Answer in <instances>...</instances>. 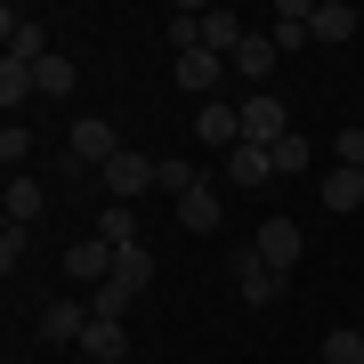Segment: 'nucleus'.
I'll return each mask as SVG.
<instances>
[{"mask_svg": "<svg viewBox=\"0 0 364 364\" xmlns=\"http://www.w3.org/2000/svg\"><path fill=\"white\" fill-rule=\"evenodd\" d=\"M251 251H259V259H267L275 275H291V267H299V251H308V235H299V219H284V210H275V219H259Z\"/></svg>", "mask_w": 364, "mask_h": 364, "instance_id": "7ed1b4c3", "label": "nucleus"}, {"mask_svg": "<svg viewBox=\"0 0 364 364\" xmlns=\"http://www.w3.org/2000/svg\"><path fill=\"white\" fill-rule=\"evenodd\" d=\"M114 284L146 291V284H154V251H146V243H130V251H122V259H114Z\"/></svg>", "mask_w": 364, "mask_h": 364, "instance_id": "5701e85b", "label": "nucleus"}, {"mask_svg": "<svg viewBox=\"0 0 364 364\" xmlns=\"http://www.w3.org/2000/svg\"><path fill=\"white\" fill-rule=\"evenodd\" d=\"M25 154H33V130H25V122H9V130H0V162H9V178L25 170Z\"/></svg>", "mask_w": 364, "mask_h": 364, "instance_id": "cd10ccee", "label": "nucleus"}, {"mask_svg": "<svg viewBox=\"0 0 364 364\" xmlns=\"http://www.w3.org/2000/svg\"><path fill=\"white\" fill-rule=\"evenodd\" d=\"M170 73H178V90H203V105H210V90L227 81V57H210V49H186Z\"/></svg>", "mask_w": 364, "mask_h": 364, "instance_id": "f8f14e48", "label": "nucleus"}, {"mask_svg": "<svg viewBox=\"0 0 364 364\" xmlns=\"http://www.w3.org/2000/svg\"><path fill=\"white\" fill-rule=\"evenodd\" d=\"M227 73H235V81H267V73H275V41H267V33H243V49L227 57Z\"/></svg>", "mask_w": 364, "mask_h": 364, "instance_id": "2eb2a0df", "label": "nucleus"}, {"mask_svg": "<svg viewBox=\"0 0 364 364\" xmlns=\"http://www.w3.org/2000/svg\"><path fill=\"white\" fill-rule=\"evenodd\" d=\"M41 203H49V186H41L33 170H16V178H9V203H0V210H9V227H33V219H41Z\"/></svg>", "mask_w": 364, "mask_h": 364, "instance_id": "ddd939ff", "label": "nucleus"}, {"mask_svg": "<svg viewBox=\"0 0 364 364\" xmlns=\"http://www.w3.org/2000/svg\"><path fill=\"white\" fill-rule=\"evenodd\" d=\"M308 162H316V146L299 138V130H291L284 146H275V178H299V170H308Z\"/></svg>", "mask_w": 364, "mask_h": 364, "instance_id": "a878e982", "label": "nucleus"}, {"mask_svg": "<svg viewBox=\"0 0 364 364\" xmlns=\"http://www.w3.org/2000/svg\"><path fill=\"white\" fill-rule=\"evenodd\" d=\"M130 308H138V291H130V284H97V291H90V316H97V324H122Z\"/></svg>", "mask_w": 364, "mask_h": 364, "instance_id": "4be33fe9", "label": "nucleus"}, {"mask_svg": "<svg viewBox=\"0 0 364 364\" xmlns=\"http://www.w3.org/2000/svg\"><path fill=\"white\" fill-rule=\"evenodd\" d=\"M97 235H105L114 251H130V243H138V210H130V203H105V210H97Z\"/></svg>", "mask_w": 364, "mask_h": 364, "instance_id": "412c9836", "label": "nucleus"}, {"mask_svg": "<svg viewBox=\"0 0 364 364\" xmlns=\"http://www.w3.org/2000/svg\"><path fill=\"white\" fill-rule=\"evenodd\" d=\"M332 154H340V170H364V130H340Z\"/></svg>", "mask_w": 364, "mask_h": 364, "instance_id": "c85d7f7f", "label": "nucleus"}, {"mask_svg": "<svg viewBox=\"0 0 364 364\" xmlns=\"http://www.w3.org/2000/svg\"><path fill=\"white\" fill-rule=\"evenodd\" d=\"M275 178V146H235L227 154V186H243V195H259Z\"/></svg>", "mask_w": 364, "mask_h": 364, "instance_id": "9d476101", "label": "nucleus"}, {"mask_svg": "<svg viewBox=\"0 0 364 364\" xmlns=\"http://www.w3.org/2000/svg\"><path fill=\"white\" fill-rule=\"evenodd\" d=\"M114 259H122V251H114V243H105V235L90 227V235H81V243L65 251V275H73V284H90V291H97V284H114Z\"/></svg>", "mask_w": 364, "mask_h": 364, "instance_id": "0eeeda50", "label": "nucleus"}, {"mask_svg": "<svg viewBox=\"0 0 364 364\" xmlns=\"http://www.w3.org/2000/svg\"><path fill=\"white\" fill-rule=\"evenodd\" d=\"M122 154V138H114V122H97V114H81L73 122V154H65V178H81V170H105Z\"/></svg>", "mask_w": 364, "mask_h": 364, "instance_id": "f03ea898", "label": "nucleus"}, {"mask_svg": "<svg viewBox=\"0 0 364 364\" xmlns=\"http://www.w3.org/2000/svg\"><path fill=\"white\" fill-rule=\"evenodd\" d=\"M154 186H162V195H170V203H178V195H186V186H203V170H195V162H186V154H170V162L154 170Z\"/></svg>", "mask_w": 364, "mask_h": 364, "instance_id": "393cba45", "label": "nucleus"}, {"mask_svg": "<svg viewBox=\"0 0 364 364\" xmlns=\"http://www.w3.org/2000/svg\"><path fill=\"white\" fill-rule=\"evenodd\" d=\"M0 41H9L16 65H41V57H49V33H41L33 16H16V9H0Z\"/></svg>", "mask_w": 364, "mask_h": 364, "instance_id": "1a4fd4ad", "label": "nucleus"}, {"mask_svg": "<svg viewBox=\"0 0 364 364\" xmlns=\"http://www.w3.org/2000/svg\"><path fill=\"white\" fill-rule=\"evenodd\" d=\"M308 25H316V0H275V57H291L299 41H308Z\"/></svg>", "mask_w": 364, "mask_h": 364, "instance_id": "9b49d317", "label": "nucleus"}, {"mask_svg": "<svg viewBox=\"0 0 364 364\" xmlns=\"http://www.w3.org/2000/svg\"><path fill=\"white\" fill-rule=\"evenodd\" d=\"M324 364H364V332H324Z\"/></svg>", "mask_w": 364, "mask_h": 364, "instance_id": "bb28decb", "label": "nucleus"}, {"mask_svg": "<svg viewBox=\"0 0 364 364\" xmlns=\"http://www.w3.org/2000/svg\"><path fill=\"white\" fill-rule=\"evenodd\" d=\"M235 291H243V308H275V299H284V275L243 243V251H235Z\"/></svg>", "mask_w": 364, "mask_h": 364, "instance_id": "423d86ee", "label": "nucleus"}, {"mask_svg": "<svg viewBox=\"0 0 364 364\" xmlns=\"http://www.w3.org/2000/svg\"><path fill=\"white\" fill-rule=\"evenodd\" d=\"M195 138L210 146V154H235V146H243V114H235V97H210V105H195Z\"/></svg>", "mask_w": 364, "mask_h": 364, "instance_id": "39448f33", "label": "nucleus"}, {"mask_svg": "<svg viewBox=\"0 0 364 364\" xmlns=\"http://www.w3.org/2000/svg\"><path fill=\"white\" fill-rule=\"evenodd\" d=\"M33 81H41V97H65V90H73V57H57V49H49V57L33 65Z\"/></svg>", "mask_w": 364, "mask_h": 364, "instance_id": "b1692460", "label": "nucleus"}, {"mask_svg": "<svg viewBox=\"0 0 364 364\" xmlns=\"http://www.w3.org/2000/svg\"><path fill=\"white\" fill-rule=\"evenodd\" d=\"M90 324H97V316H90V299H49V308H41V340H49V348L81 340Z\"/></svg>", "mask_w": 364, "mask_h": 364, "instance_id": "6e6552de", "label": "nucleus"}, {"mask_svg": "<svg viewBox=\"0 0 364 364\" xmlns=\"http://www.w3.org/2000/svg\"><path fill=\"white\" fill-rule=\"evenodd\" d=\"M243 33H251V25H243L235 9H203V49H210V57H235Z\"/></svg>", "mask_w": 364, "mask_h": 364, "instance_id": "4468645a", "label": "nucleus"}, {"mask_svg": "<svg viewBox=\"0 0 364 364\" xmlns=\"http://www.w3.org/2000/svg\"><path fill=\"white\" fill-rule=\"evenodd\" d=\"M235 114H243V146H284V138H291V114H284L275 90H243Z\"/></svg>", "mask_w": 364, "mask_h": 364, "instance_id": "f257e3e1", "label": "nucleus"}, {"mask_svg": "<svg viewBox=\"0 0 364 364\" xmlns=\"http://www.w3.org/2000/svg\"><path fill=\"white\" fill-rule=\"evenodd\" d=\"M154 170H162L154 154H130V146H122V154L97 170V178H105V203H138L146 186H154Z\"/></svg>", "mask_w": 364, "mask_h": 364, "instance_id": "20e7f679", "label": "nucleus"}, {"mask_svg": "<svg viewBox=\"0 0 364 364\" xmlns=\"http://www.w3.org/2000/svg\"><path fill=\"white\" fill-rule=\"evenodd\" d=\"M348 33H356V9H348V0H316V25H308V41H332V49H340Z\"/></svg>", "mask_w": 364, "mask_h": 364, "instance_id": "a211bd4d", "label": "nucleus"}, {"mask_svg": "<svg viewBox=\"0 0 364 364\" xmlns=\"http://www.w3.org/2000/svg\"><path fill=\"white\" fill-rule=\"evenodd\" d=\"M356 203H364V170H340V162H332V170H324V210H332V219H348Z\"/></svg>", "mask_w": 364, "mask_h": 364, "instance_id": "f3484780", "label": "nucleus"}, {"mask_svg": "<svg viewBox=\"0 0 364 364\" xmlns=\"http://www.w3.org/2000/svg\"><path fill=\"white\" fill-rule=\"evenodd\" d=\"M25 97H41L33 65H16V57H0V105H9V122H16V105H25Z\"/></svg>", "mask_w": 364, "mask_h": 364, "instance_id": "aec40b11", "label": "nucleus"}, {"mask_svg": "<svg viewBox=\"0 0 364 364\" xmlns=\"http://www.w3.org/2000/svg\"><path fill=\"white\" fill-rule=\"evenodd\" d=\"M81 356H90V364H122V356H130V332H122V324H90V332H81Z\"/></svg>", "mask_w": 364, "mask_h": 364, "instance_id": "6ab92c4d", "label": "nucleus"}, {"mask_svg": "<svg viewBox=\"0 0 364 364\" xmlns=\"http://www.w3.org/2000/svg\"><path fill=\"white\" fill-rule=\"evenodd\" d=\"M178 227H186V235H210V227H219V195H210V178L178 195Z\"/></svg>", "mask_w": 364, "mask_h": 364, "instance_id": "dca6fc26", "label": "nucleus"}]
</instances>
